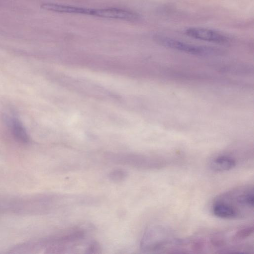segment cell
Here are the masks:
<instances>
[{
	"label": "cell",
	"mask_w": 254,
	"mask_h": 254,
	"mask_svg": "<svg viewBox=\"0 0 254 254\" xmlns=\"http://www.w3.org/2000/svg\"><path fill=\"white\" fill-rule=\"evenodd\" d=\"M10 128L14 137L22 143H27L29 137L27 132L21 122L17 119L10 120Z\"/></svg>",
	"instance_id": "9"
},
{
	"label": "cell",
	"mask_w": 254,
	"mask_h": 254,
	"mask_svg": "<svg viewBox=\"0 0 254 254\" xmlns=\"http://www.w3.org/2000/svg\"><path fill=\"white\" fill-rule=\"evenodd\" d=\"M41 7L44 9L55 12L93 15L94 9L84 7L46 3H43Z\"/></svg>",
	"instance_id": "7"
},
{
	"label": "cell",
	"mask_w": 254,
	"mask_h": 254,
	"mask_svg": "<svg viewBox=\"0 0 254 254\" xmlns=\"http://www.w3.org/2000/svg\"><path fill=\"white\" fill-rule=\"evenodd\" d=\"M254 226H248L237 230L232 236V241L238 242L243 241L250 237L254 233Z\"/></svg>",
	"instance_id": "10"
},
{
	"label": "cell",
	"mask_w": 254,
	"mask_h": 254,
	"mask_svg": "<svg viewBox=\"0 0 254 254\" xmlns=\"http://www.w3.org/2000/svg\"><path fill=\"white\" fill-rule=\"evenodd\" d=\"M93 15L126 20H134L139 18V15L135 12L115 8L94 9Z\"/></svg>",
	"instance_id": "6"
},
{
	"label": "cell",
	"mask_w": 254,
	"mask_h": 254,
	"mask_svg": "<svg viewBox=\"0 0 254 254\" xmlns=\"http://www.w3.org/2000/svg\"><path fill=\"white\" fill-rule=\"evenodd\" d=\"M154 40L166 48L197 56H217L221 54L222 52L215 47L190 44L164 35H156Z\"/></svg>",
	"instance_id": "3"
},
{
	"label": "cell",
	"mask_w": 254,
	"mask_h": 254,
	"mask_svg": "<svg viewBox=\"0 0 254 254\" xmlns=\"http://www.w3.org/2000/svg\"><path fill=\"white\" fill-rule=\"evenodd\" d=\"M236 165V161L233 157L222 155L213 159L210 162L211 170L215 172H225L234 168Z\"/></svg>",
	"instance_id": "8"
},
{
	"label": "cell",
	"mask_w": 254,
	"mask_h": 254,
	"mask_svg": "<svg viewBox=\"0 0 254 254\" xmlns=\"http://www.w3.org/2000/svg\"><path fill=\"white\" fill-rule=\"evenodd\" d=\"M114 163L142 170H157L166 166L167 161L158 158L137 154H124L109 156Z\"/></svg>",
	"instance_id": "4"
},
{
	"label": "cell",
	"mask_w": 254,
	"mask_h": 254,
	"mask_svg": "<svg viewBox=\"0 0 254 254\" xmlns=\"http://www.w3.org/2000/svg\"><path fill=\"white\" fill-rule=\"evenodd\" d=\"M228 207L237 219H242L253 213L254 187L242 186L226 191L215 198Z\"/></svg>",
	"instance_id": "1"
},
{
	"label": "cell",
	"mask_w": 254,
	"mask_h": 254,
	"mask_svg": "<svg viewBox=\"0 0 254 254\" xmlns=\"http://www.w3.org/2000/svg\"><path fill=\"white\" fill-rule=\"evenodd\" d=\"M186 35L195 39L218 44H226L229 39L218 31L202 27H190L185 31Z\"/></svg>",
	"instance_id": "5"
},
{
	"label": "cell",
	"mask_w": 254,
	"mask_h": 254,
	"mask_svg": "<svg viewBox=\"0 0 254 254\" xmlns=\"http://www.w3.org/2000/svg\"><path fill=\"white\" fill-rule=\"evenodd\" d=\"M127 172L122 169H115L109 174V178L115 182H121L124 180L127 176Z\"/></svg>",
	"instance_id": "11"
},
{
	"label": "cell",
	"mask_w": 254,
	"mask_h": 254,
	"mask_svg": "<svg viewBox=\"0 0 254 254\" xmlns=\"http://www.w3.org/2000/svg\"><path fill=\"white\" fill-rule=\"evenodd\" d=\"M176 239L170 230L163 226L154 225L148 228L140 241V250L144 253H154L172 246Z\"/></svg>",
	"instance_id": "2"
}]
</instances>
